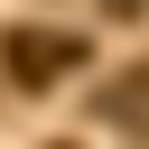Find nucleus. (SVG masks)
<instances>
[{"instance_id": "2", "label": "nucleus", "mask_w": 149, "mask_h": 149, "mask_svg": "<svg viewBox=\"0 0 149 149\" xmlns=\"http://www.w3.org/2000/svg\"><path fill=\"white\" fill-rule=\"evenodd\" d=\"M102 112H121V121H149V65H140V84H121V93H102Z\"/></svg>"}, {"instance_id": "3", "label": "nucleus", "mask_w": 149, "mask_h": 149, "mask_svg": "<svg viewBox=\"0 0 149 149\" xmlns=\"http://www.w3.org/2000/svg\"><path fill=\"white\" fill-rule=\"evenodd\" d=\"M102 9H112V19H130V9H149V0H102Z\"/></svg>"}, {"instance_id": "1", "label": "nucleus", "mask_w": 149, "mask_h": 149, "mask_svg": "<svg viewBox=\"0 0 149 149\" xmlns=\"http://www.w3.org/2000/svg\"><path fill=\"white\" fill-rule=\"evenodd\" d=\"M0 65L19 84H56V74H84V37L74 28H9L0 37Z\"/></svg>"}]
</instances>
